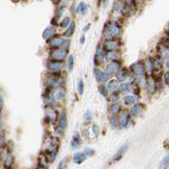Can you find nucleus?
<instances>
[{
	"label": "nucleus",
	"instance_id": "48",
	"mask_svg": "<svg viewBox=\"0 0 169 169\" xmlns=\"http://www.w3.org/2000/svg\"><path fill=\"white\" fill-rule=\"evenodd\" d=\"M3 106V98L0 96V109H2Z\"/></svg>",
	"mask_w": 169,
	"mask_h": 169
},
{
	"label": "nucleus",
	"instance_id": "44",
	"mask_svg": "<svg viewBox=\"0 0 169 169\" xmlns=\"http://www.w3.org/2000/svg\"><path fill=\"white\" fill-rule=\"evenodd\" d=\"M164 81L167 84H169V71L167 72L164 75Z\"/></svg>",
	"mask_w": 169,
	"mask_h": 169
},
{
	"label": "nucleus",
	"instance_id": "4",
	"mask_svg": "<svg viewBox=\"0 0 169 169\" xmlns=\"http://www.w3.org/2000/svg\"><path fill=\"white\" fill-rule=\"evenodd\" d=\"M68 55V48H55L50 53V59L56 61H63Z\"/></svg>",
	"mask_w": 169,
	"mask_h": 169
},
{
	"label": "nucleus",
	"instance_id": "3",
	"mask_svg": "<svg viewBox=\"0 0 169 169\" xmlns=\"http://www.w3.org/2000/svg\"><path fill=\"white\" fill-rule=\"evenodd\" d=\"M70 40L69 39H65L64 37H62L61 36L55 35L53 36L51 38H49L48 40V46L50 47L52 49L55 48H69L70 47Z\"/></svg>",
	"mask_w": 169,
	"mask_h": 169
},
{
	"label": "nucleus",
	"instance_id": "10",
	"mask_svg": "<svg viewBox=\"0 0 169 169\" xmlns=\"http://www.w3.org/2000/svg\"><path fill=\"white\" fill-rule=\"evenodd\" d=\"M130 118H131L130 111L124 110L121 114L120 118H119V127H120L121 129L126 127L128 125V123L130 122Z\"/></svg>",
	"mask_w": 169,
	"mask_h": 169
},
{
	"label": "nucleus",
	"instance_id": "13",
	"mask_svg": "<svg viewBox=\"0 0 169 169\" xmlns=\"http://www.w3.org/2000/svg\"><path fill=\"white\" fill-rule=\"evenodd\" d=\"M117 47H118V42L117 41L116 38H113V39L106 40V42L104 43V45H103V48L105 49L106 52H108V51H112V50L117 49Z\"/></svg>",
	"mask_w": 169,
	"mask_h": 169
},
{
	"label": "nucleus",
	"instance_id": "38",
	"mask_svg": "<svg viewBox=\"0 0 169 169\" xmlns=\"http://www.w3.org/2000/svg\"><path fill=\"white\" fill-rule=\"evenodd\" d=\"M77 89L80 94H82L83 91H84V82L82 80H80L77 83Z\"/></svg>",
	"mask_w": 169,
	"mask_h": 169
},
{
	"label": "nucleus",
	"instance_id": "22",
	"mask_svg": "<svg viewBox=\"0 0 169 169\" xmlns=\"http://www.w3.org/2000/svg\"><path fill=\"white\" fill-rule=\"evenodd\" d=\"M138 98L135 95H127L124 97V104L126 106H132L138 103Z\"/></svg>",
	"mask_w": 169,
	"mask_h": 169
},
{
	"label": "nucleus",
	"instance_id": "26",
	"mask_svg": "<svg viewBox=\"0 0 169 169\" xmlns=\"http://www.w3.org/2000/svg\"><path fill=\"white\" fill-rule=\"evenodd\" d=\"M86 155L84 154V152H78V153L75 154L74 156H73V161L75 163L77 164H81L82 162H83L86 159Z\"/></svg>",
	"mask_w": 169,
	"mask_h": 169
},
{
	"label": "nucleus",
	"instance_id": "32",
	"mask_svg": "<svg viewBox=\"0 0 169 169\" xmlns=\"http://www.w3.org/2000/svg\"><path fill=\"white\" fill-rule=\"evenodd\" d=\"M65 9V6H61V7H59V8L56 10L55 14V17H54V19H53V20H55V22L58 21V20L61 19V17L62 16V15L64 14ZM56 24H57V22H56Z\"/></svg>",
	"mask_w": 169,
	"mask_h": 169
},
{
	"label": "nucleus",
	"instance_id": "24",
	"mask_svg": "<svg viewBox=\"0 0 169 169\" xmlns=\"http://www.w3.org/2000/svg\"><path fill=\"white\" fill-rule=\"evenodd\" d=\"M109 110H110V112L111 115L116 116V115H117V114H119L121 112V110H122V106H121V104H119L117 102H115V103H113L110 106Z\"/></svg>",
	"mask_w": 169,
	"mask_h": 169
},
{
	"label": "nucleus",
	"instance_id": "50",
	"mask_svg": "<svg viewBox=\"0 0 169 169\" xmlns=\"http://www.w3.org/2000/svg\"><path fill=\"white\" fill-rule=\"evenodd\" d=\"M37 169H47V168L44 167V166H41V165H39V166H38V168H37Z\"/></svg>",
	"mask_w": 169,
	"mask_h": 169
},
{
	"label": "nucleus",
	"instance_id": "53",
	"mask_svg": "<svg viewBox=\"0 0 169 169\" xmlns=\"http://www.w3.org/2000/svg\"><path fill=\"white\" fill-rule=\"evenodd\" d=\"M168 26H169V22H168Z\"/></svg>",
	"mask_w": 169,
	"mask_h": 169
},
{
	"label": "nucleus",
	"instance_id": "18",
	"mask_svg": "<svg viewBox=\"0 0 169 169\" xmlns=\"http://www.w3.org/2000/svg\"><path fill=\"white\" fill-rule=\"evenodd\" d=\"M144 64L145 72L149 74H152L154 69H155V61L151 58H146Z\"/></svg>",
	"mask_w": 169,
	"mask_h": 169
},
{
	"label": "nucleus",
	"instance_id": "15",
	"mask_svg": "<svg viewBox=\"0 0 169 169\" xmlns=\"http://www.w3.org/2000/svg\"><path fill=\"white\" fill-rule=\"evenodd\" d=\"M129 75H130V71H128L126 68H121L116 74V79L118 82H123L128 78Z\"/></svg>",
	"mask_w": 169,
	"mask_h": 169
},
{
	"label": "nucleus",
	"instance_id": "19",
	"mask_svg": "<svg viewBox=\"0 0 169 169\" xmlns=\"http://www.w3.org/2000/svg\"><path fill=\"white\" fill-rule=\"evenodd\" d=\"M119 82L117 80V79H112V80H110L107 82V89L109 93H113L116 92L117 90H118V88H119Z\"/></svg>",
	"mask_w": 169,
	"mask_h": 169
},
{
	"label": "nucleus",
	"instance_id": "30",
	"mask_svg": "<svg viewBox=\"0 0 169 169\" xmlns=\"http://www.w3.org/2000/svg\"><path fill=\"white\" fill-rule=\"evenodd\" d=\"M77 13H81L82 16H85L88 13V5L84 2H81L77 7Z\"/></svg>",
	"mask_w": 169,
	"mask_h": 169
},
{
	"label": "nucleus",
	"instance_id": "7",
	"mask_svg": "<svg viewBox=\"0 0 169 169\" xmlns=\"http://www.w3.org/2000/svg\"><path fill=\"white\" fill-rule=\"evenodd\" d=\"M129 71L132 74L135 75L136 77H140L144 75L145 72V69H144V64L143 61H138L134 64H133L130 68Z\"/></svg>",
	"mask_w": 169,
	"mask_h": 169
},
{
	"label": "nucleus",
	"instance_id": "46",
	"mask_svg": "<svg viewBox=\"0 0 169 169\" xmlns=\"http://www.w3.org/2000/svg\"><path fill=\"white\" fill-rule=\"evenodd\" d=\"M84 42H85V36L82 35V36L81 37V39H80V44H84Z\"/></svg>",
	"mask_w": 169,
	"mask_h": 169
},
{
	"label": "nucleus",
	"instance_id": "28",
	"mask_svg": "<svg viewBox=\"0 0 169 169\" xmlns=\"http://www.w3.org/2000/svg\"><path fill=\"white\" fill-rule=\"evenodd\" d=\"M147 86H148L150 93H154L156 89V82L153 77H150L147 80Z\"/></svg>",
	"mask_w": 169,
	"mask_h": 169
},
{
	"label": "nucleus",
	"instance_id": "34",
	"mask_svg": "<svg viewBox=\"0 0 169 169\" xmlns=\"http://www.w3.org/2000/svg\"><path fill=\"white\" fill-rule=\"evenodd\" d=\"M108 99L111 102H114V103L115 102H117L120 99V94H119V93H117V91L116 92L110 93V95H109V97H108Z\"/></svg>",
	"mask_w": 169,
	"mask_h": 169
},
{
	"label": "nucleus",
	"instance_id": "17",
	"mask_svg": "<svg viewBox=\"0 0 169 169\" xmlns=\"http://www.w3.org/2000/svg\"><path fill=\"white\" fill-rule=\"evenodd\" d=\"M58 127L59 129H61L62 131H64L66 127H67V117H66V114L65 112H62L59 115V117H58Z\"/></svg>",
	"mask_w": 169,
	"mask_h": 169
},
{
	"label": "nucleus",
	"instance_id": "33",
	"mask_svg": "<svg viewBox=\"0 0 169 169\" xmlns=\"http://www.w3.org/2000/svg\"><path fill=\"white\" fill-rule=\"evenodd\" d=\"M71 22H72V19H71V17H70V16H66V17H65V18L62 20L60 22V27H61V28L68 27H69V25L71 24Z\"/></svg>",
	"mask_w": 169,
	"mask_h": 169
},
{
	"label": "nucleus",
	"instance_id": "42",
	"mask_svg": "<svg viewBox=\"0 0 169 169\" xmlns=\"http://www.w3.org/2000/svg\"><path fill=\"white\" fill-rule=\"evenodd\" d=\"M123 3L127 5V6H128L129 8L130 7H132L134 3H135V2H134V0H122Z\"/></svg>",
	"mask_w": 169,
	"mask_h": 169
},
{
	"label": "nucleus",
	"instance_id": "9",
	"mask_svg": "<svg viewBox=\"0 0 169 169\" xmlns=\"http://www.w3.org/2000/svg\"><path fill=\"white\" fill-rule=\"evenodd\" d=\"M128 9L129 7L127 6L122 0L115 1L113 4V11L121 16H125L128 12Z\"/></svg>",
	"mask_w": 169,
	"mask_h": 169
},
{
	"label": "nucleus",
	"instance_id": "11",
	"mask_svg": "<svg viewBox=\"0 0 169 169\" xmlns=\"http://www.w3.org/2000/svg\"><path fill=\"white\" fill-rule=\"evenodd\" d=\"M106 51L103 48V47L98 46L96 48V53H95V56H94V61H95V64L97 63L99 64H102L105 59H106Z\"/></svg>",
	"mask_w": 169,
	"mask_h": 169
},
{
	"label": "nucleus",
	"instance_id": "51",
	"mask_svg": "<svg viewBox=\"0 0 169 169\" xmlns=\"http://www.w3.org/2000/svg\"><path fill=\"white\" fill-rule=\"evenodd\" d=\"M141 1H142V0H134L135 3H139V2H141Z\"/></svg>",
	"mask_w": 169,
	"mask_h": 169
},
{
	"label": "nucleus",
	"instance_id": "41",
	"mask_svg": "<svg viewBox=\"0 0 169 169\" xmlns=\"http://www.w3.org/2000/svg\"><path fill=\"white\" fill-rule=\"evenodd\" d=\"M84 154L86 155V156H92L94 154V151L91 148H86L84 151Z\"/></svg>",
	"mask_w": 169,
	"mask_h": 169
},
{
	"label": "nucleus",
	"instance_id": "14",
	"mask_svg": "<svg viewBox=\"0 0 169 169\" xmlns=\"http://www.w3.org/2000/svg\"><path fill=\"white\" fill-rule=\"evenodd\" d=\"M144 110V105L142 103H136L135 105H134V106H132L130 110V114L133 117H138L140 116L143 111Z\"/></svg>",
	"mask_w": 169,
	"mask_h": 169
},
{
	"label": "nucleus",
	"instance_id": "36",
	"mask_svg": "<svg viewBox=\"0 0 169 169\" xmlns=\"http://www.w3.org/2000/svg\"><path fill=\"white\" fill-rule=\"evenodd\" d=\"M74 56L72 55H70L69 57H68V62H67V65H68V70L69 71H72L73 68H74Z\"/></svg>",
	"mask_w": 169,
	"mask_h": 169
},
{
	"label": "nucleus",
	"instance_id": "5",
	"mask_svg": "<svg viewBox=\"0 0 169 169\" xmlns=\"http://www.w3.org/2000/svg\"><path fill=\"white\" fill-rule=\"evenodd\" d=\"M121 65H122V63L119 61L118 60L111 61L106 65L105 72L107 74L109 77H111L114 74H117V72L121 69Z\"/></svg>",
	"mask_w": 169,
	"mask_h": 169
},
{
	"label": "nucleus",
	"instance_id": "52",
	"mask_svg": "<svg viewBox=\"0 0 169 169\" xmlns=\"http://www.w3.org/2000/svg\"><path fill=\"white\" fill-rule=\"evenodd\" d=\"M167 67H168V68H169V61L167 63Z\"/></svg>",
	"mask_w": 169,
	"mask_h": 169
},
{
	"label": "nucleus",
	"instance_id": "8",
	"mask_svg": "<svg viewBox=\"0 0 169 169\" xmlns=\"http://www.w3.org/2000/svg\"><path fill=\"white\" fill-rule=\"evenodd\" d=\"M44 110H45V116H46L47 119L48 120V122L55 123V121L58 120L59 114L56 109L54 106H52L51 105H48L45 106Z\"/></svg>",
	"mask_w": 169,
	"mask_h": 169
},
{
	"label": "nucleus",
	"instance_id": "25",
	"mask_svg": "<svg viewBox=\"0 0 169 169\" xmlns=\"http://www.w3.org/2000/svg\"><path fill=\"white\" fill-rule=\"evenodd\" d=\"M75 29H76V24H75L74 21H72L71 24L69 25V27H67V29L65 30V31L64 32L63 35L67 37H72L74 34Z\"/></svg>",
	"mask_w": 169,
	"mask_h": 169
},
{
	"label": "nucleus",
	"instance_id": "27",
	"mask_svg": "<svg viewBox=\"0 0 169 169\" xmlns=\"http://www.w3.org/2000/svg\"><path fill=\"white\" fill-rule=\"evenodd\" d=\"M80 144H81V137L78 133H76V134L73 136V138L71 141V146L73 149H76L80 146Z\"/></svg>",
	"mask_w": 169,
	"mask_h": 169
},
{
	"label": "nucleus",
	"instance_id": "31",
	"mask_svg": "<svg viewBox=\"0 0 169 169\" xmlns=\"http://www.w3.org/2000/svg\"><path fill=\"white\" fill-rule=\"evenodd\" d=\"M109 122H110V127H111L112 129H117L119 127V120L117 117V116L112 115L110 117V121Z\"/></svg>",
	"mask_w": 169,
	"mask_h": 169
},
{
	"label": "nucleus",
	"instance_id": "2",
	"mask_svg": "<svg viewBox=\"0 0 169 169\" xmlns=\"http://www.w3.org/2000/svg\"><path fill=\"white\" fill-rule=\"evenodd\" d=\"M47 85L51 89H60L62 86V77L61 72H48L46 77Z\"/></svg>",
	"mask_w": 169,
	"mask_h": 169
},
{
	"label": "nucleus",
	"instance_id": "35",
	"mask_svg": "<svg viewBox=\"0 0 169 169\" xmlns=\"http://www.w3.org/2000/svg\"><path fill=\"white\" fill-rule=\"evenodd\" d=\"M169 167V153L163 158L162 163H161V168L168 169Z\"/></svg>",
	"mask_w": 169,
	"mask_h": 169
},
{
	"label": "nucleus",
	"instance_id": "20",
	"mask_svg": "<svg viewBox=\"0 0 169 169\" xmlns=\"http://www.w3.org/2000/svg\"><path fill=\"white\" fill-rule=\"evenodd\" d=\"M120 56H121V53L117 49L112 50V51H108V52L106 53V58L108 59L109 61H116V60H118L120 58Z\"/></svg>",
	"mask_w": 169,
	"mask_h": 169
},
{
	"label": "nucleus",
	"instance_id": "40",
	"mask_svg": "<svg viewBox=\"0 0 169 169\" xmlns=\"http://www.w3.org/2000/svg\"><path fill=\"white\" fill-rule=\"evenodd\" d=\"M66 164H67L66 158H64L61 162H60V164H59V166H58V169H65L66 168Z\"/></svg>",
	"mask_w": 169,
	"mask_h": 169
},
{
	"label": "nucleus",
	"instance_id": "49",
	"mask_svg": "<svg viewBox=\"0 0 169 169\" xmlns=\"http://www.w3.org/2000/svg\"><path fill=\"white\" fill-rule=\"evenodd\" d=\"M52 2L55 3V4H59L62 2V0H52Z\"/></svg>",
	"mask_w": 169,
	"mask_h": 169
},
{
	"label": "nucleus",
	"instance_id": "45",
	"mask_svg": "<svg viewBox=\"0 0 169 169\" xmlns=\"http://www.w3.org/2000/svg\"><path fill=\"white\" fill-rule=\"evenodd\" d=\"M93 133H94V134H95V136L97 137L98 136V134H99V128L97 127V126H93Z\"/></svg>",
	"mask_w": 169,
	"mask_h": 169
},
{
	"label": "nucleus",
	"instance_id": "1",
	"mask_svg": "<svg viewBox=\"0 0 169 169\" xmlns=\"http://www.w3.org/2000/svg\"><path fill=\"white\" fill-rule=\"evenodd\" d=\"M122 33V27L116 21H110L106 25L104 29V37L106 40L118 37Z\"/></svg>",
	"mask_w": 169,
	"mask_h": 169
},
{
	"label": "nucleus",
	"instance_id": "21",
	"mask_svg": "<svg viewBox=\"0 0 169 169\" xmlns=\"http://www.w3.org/2000/svg\"><path fill=\"white\" fill-rule=\"evenodd\" d=\"M65 89L64 88H60V89H57V90L55 91V93H54V97H55V101H61L63 100L65 98Z\"/></svg>",
	"mask_w": 169,
	"mask_h": 169
},
{
	"label": "nucleus",
	"instance_id": "43",
	"mask_svg": "<svg viewBox=\"0 0 169 169\" xmlns=\"http://www.w3.org/2000/svg\"><path fill=\"white\" fill-rule=\"evenodd\" d=\"M84 118L87 120V121H90V120H92L93 117H92V114L90 113V111H87L85 114H84Z\"/></svg>",
	"mask_w": 169,
	"mask_h": 169
},
{
	"label": "nucleus",
	"instance_id": "23",
	"mask_svg": "<svg viewBox=\"0 0 169 169\" xmlns=\"http://www.w3.org/2000/svg\"><path fill=\"white\" fill-rule=\"evenodd\" d=\"M55 27H47L46 29L43 32V37H44V39H45V40H48L49 38H51L53 36H55Z\"/></svg>",
	"mask_w": 169,
	"mask_h": 169
},
{
	"label": "nucleus",
	"instance_id": "6",
	"mask_svg": "<svg viewBox=\"0 0 169 169\" xmlns=\"http://www.w3.org/2000/svg\"><path fill=\"white\" fill-rule=\"evenodd\" d=\"M64 67V62L50 59L47 62V69L48 72H60Z\"/></svg>",
	"mask_w": 169,
	"mask_h": 169
},
{
	"label": "nucleus",
	"instance_id": "16",
	"mask_svg": "<svg viewBox=\"0 0 169 169\" xmlns=\"http://www.w3.org/2000/svg\"><path fill=\"white\" fill-rule=\"evenodd\" d=\"M128 150V145L127 144H123V146L117 151V152L114 155V156L112 157V162H118L119 160H121L123 158V156L127 152V151Z\"/></svg>",
	"mask_w": 169,
	"mask_h": 169
},
{
	"label": "nucleus",
	"instance_id": "37",
	"mask_svg": "<svg viewBox=\"0 0 169 169\" xmlns=\"http://www.w3.org/2000/svg\"><path fill=\"white\" fill-rule=\"evenodd\" d=\"M98 90H99V92L100 93V94L103 95V96H107L108 94H109V91H108L107 87H106V85H104V84L99 85V88H98Z\"/></svg>",
	"mask_w": 169,
	"mask_h": 169
},
{
	"label": "nucleus",
	"instance_id": "47",
	"mask_svg": "<svg viewBox=\"0 0 169 169\" xmlns=\"http://www.w3.org/2000/svg\"><path fill=\"white\" fill-rule=\"evenodd\" d=\"M90 27H91V24H90V23H89V24H87V26H86V27H85L83 28V31H88V30H89V29L90 28Z\"/></svg>",
	"mask_w": 169,
	"mask_h": 169
},
{
	"label": "nucleus",
	"instance_id": "12",
	"mask_svg": "<svg viewBox=\"0 0 169 169\" xmlns=\"http://www.w3.org/2000/svg\"><path fill=\"white\" fill-rule=\"evenodd\" d=\"M93 74H94V77L96 78V80L99 82H106L110 78L105 72H103L98 68H95L93 70Z\"/></svg>",
	"mask_w": 169,
	"mask_h": 169
},
{
	"label": "nucleus",
	"instance_id": "39",
	"mask_svg": "<svg viewBox=\"0 0 169 169\" xmlns=\"http://www.w3.org/2000/svg\"><path fill=\"white\" fill-rule=\"evenodd\" d=\"M13 163V158L12 156H8L5 160V167L7 168H10Z\"/></svg>",
	"mask_w": 169,
	"mask_h": 169
},
{
	"label": "nucleus",
	"instance_id": "29",
	"mask_svg": "<svg viewBox=\"0 0 169 169\" xmlns=\"http://www.w3.org/2000/svg\"><path fill=\"white\" fill-rule=\"evenodd\" d=\"M131 89H132V85L127 82H123L122 84H120L118 88V91L121 93H127L130 92Z\"/></svg>",
	"mask_w": 169,
	"mask_h": 169
}]
</instances>
